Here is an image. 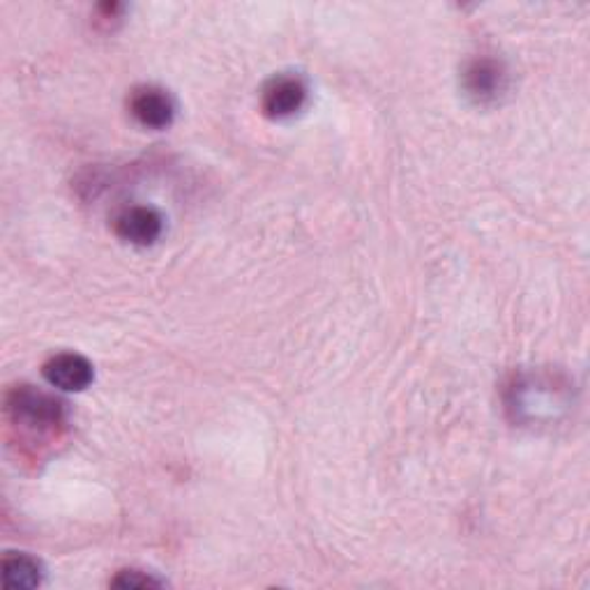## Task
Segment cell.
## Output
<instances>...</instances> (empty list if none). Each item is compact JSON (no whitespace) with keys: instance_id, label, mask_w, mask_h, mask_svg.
Listing matches in <instances>:
<instances>
[{"instance_id":"2","label":"cell","mask_w":590,"mask_h":590,"mask_svg":"<svg viewBox=\"0 0 590 590\" xmlns=\"http://www.w3.org/2000/svg\"><path fill=\"white\" fill-rule=\"evenodd\" d=\"M8 410L17 423L38 429H53L65 420V404L33 386H17L8 395Z\"/></svg>"},{"instance_id":"9","label":"cell","mask_w":590,"mask_h":590,"mask_svg":"<svg viewBox=\"0 0 590 590\" xmlns=\"http://www.w3.org/2000/svg\"><path fill=\"white\" fill-rule=\"evenodd\" d=\"M118 588H151V586H162V581L153 579L151 574H143L139 570H123L118 572V577L111 581Z\"/></svg>"},{"instance_id":"1","label":"cell","mask_w":590,"mask_h":590,"mask_svg":"<svg viewBox=\"0 0 590 590\" xmlns=\"http://www.w3.org/2000/svg\"><path fill=\"white\" fill-rule=\"evenodd\" d=\"M570 406V386L551 374H523L510 386L508 408L523 425L558 420Z\"/></svg>"},{"instance_id":"7","label":"cell","mask_w":590,"mask_h":590,"mask_svg":"<svg viewBox=\"0 0 590 590\" xmlns=\"http://www.w3.org/2000/svg\"><path fill=\"white\" fill-rule=\"evenodd\" d=\"M464 88L478 104L494 102L506 91V70L491 58H478L464 70Z\"/></svg>"},{"instance_id":"6","label":"cell","mask_w":590,"mask_h":590,"mask_svg":"<svg viewBox=\"0 0 590 590\" xmlns=\"http://www.w3.org/2000/svg\"><path fill=\"white\" fill-rule=\"evenodd\" d=\"M130 111L136 121L148 130H164L173 123L175 104L162 88H139L130 100Z\"/></svg>"},{"instance_id":"3","label":"cell","mask_w":590,"mask_h":590,"mask_svg":"<svg viewBox=\"0 0 590 590\" xmlns=\"http://www.w3.org/2000/svg\"><path fill=\"white\" fill-rule=\"evenodd\" d=\"M305 102H307V85L295 74H279L271 79L261 95L263 113L268 118H275V121H284V118L295 115L305 106Z\"/></svg>"},{"instance_id":"4","label":"cell","mask_w":590,"mask_h":590,"mask_svg":"<svg viewBox=\"0 0 590 590\" xmlns=\"http://www.w3.org/2000/svg\"><path fill=\"white\" fill-rule=\"evenodd\" d=\"M42 374L53 388L65 393H81L95 378L93 365L79 356V353H58V356L44 363Z\"/></svg>"},{"instance_id":"8","label":"cell","mask_w":590,"mask_h":590,"mask_svg":"<svg viewBox=\"0 0 590 590\" xmlns=\"http://www.w3.org/2000/svg\"><path fill=\"white\" fill-rule=\"evenodd\" d=\"M44 570L35 558L10 553L3 558V581L8 588H35L42 583Z\"/></svg>"},{"instance_id":"5","label":"cell","mask_w":590,"mask_h":590,"mask_svg":"<svg viewBox=\"0 0 590 590\" xmlns=\"http://www.w3.org/2000/svg\"><path fill=\"white\" fill-rule=\"evenodd\" d=\"M162 215L155 208H148V205H134V208L123 211L115 220L118 238L139 247L153 245L162 235Z\"/></svg>"}]
</instances>
